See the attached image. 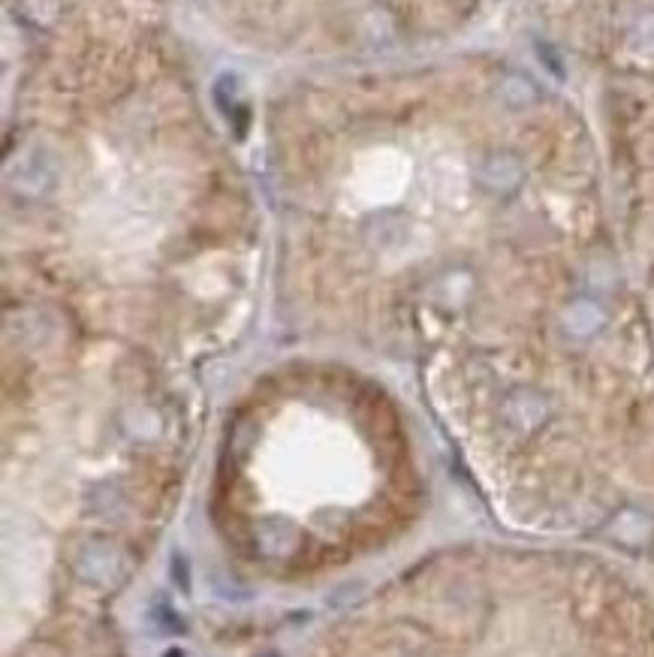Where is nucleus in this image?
Returning a JSON list of instances; mask_svg holds the SVG:
<instances>
[{
  "label": "nucleus",
  "instance_id": "nucleus-3",
  "mask_svg": "<svg viewBox=\"0 0 654 657\" xmlns=\"http://www.w3.org/2000/svg\"><path fill=\"white\" fill-rule=\"evenodd\" d=\"M495 97L504 109L510 112H528L543 100V88L528 76V73H504L495 85Z\"/></svg>",
  "mask_w": 654,
  "mask_h": 657
},
{
  "label": "nucleus",
  "instance_id": "nucleus-4",
  "mask_svg": "<svg viewBox=\"0 0 654 657\" xmlns=\"http://www.w3.org/2000/svg\"><path fill=\"white\" fill-rule=\"evenodd\" d=\"M603 308L600 305H594V302H588V299H579V302H573L567 311H564V329L570 332V335H576V338H588V335H594L600 326H603Z\"/></svg>",
  "mask_w": 654,
  "mask_h": 657
},
{
  "label": "nucleus",
  "instance_id": "nucleus-2",
  "mask_svg": "<svg viewBox=\"0 0 654 657\" xmlns=\"http://www.w3.org/2000/svg\"><path fill=\"white\" fill-rule=\"evenodd\" d=\"M55 178V166L46 154V148H31L25 151L16 163H13V187H19L22 193H43Z\"/></svg>",
  "mask_w": 654,
  "mask_h": 657
},
{
  "label": "nucleus",
  "instance_id": "nucleus-5",
  "mask_svg": "<svg viewBox=\"0 0 654 657\" xmlns=\"http://www.w3.org/2000/svg\"><path fill=\"white\" fill-rule=\"evenodd\" d=\"M537 58L543 61V67L555 76V79H564L567 70H564V58L558 55V49L552 43H537Z\"/></svg>",
  "mask_w": 654,
  "mask_h": 657
},
{
  "label": "nucleus",
  "instance_id": "nucleus-6",
  "mask_svg": "<svg viewBox=\"0 0 654 657\" xmlns=\"http://www.w3.org/2000/svg\"><path fill=\"white\" fill-rule=\"evenodd\" d=\"M633 46L645 49V52H654V16L639 19V25L633 28Z\"/></svg>",
  "mask_w": 654,
  "mask_h": 657
},
{
  "label": "nucleus",
  "instance_id": "nucleus-1",
  "mask_svg": "<svg viewBox=\"0 0 654 657\" xmlns=\"http://www.w3.org/2000/svg\"><path fill=\"white\" fill-rule=\"evenodd\" d=\"M477 184L492 196H513L525 184V160L510 148H492L477 163Z\"/></svg>",
  "mask_w": 654,
  "mask_h": 657
}]
</instances>
